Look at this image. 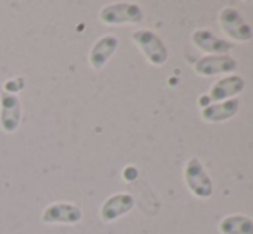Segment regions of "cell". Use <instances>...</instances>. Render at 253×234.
<instances>
[{
    "instance_id": "52a82bcc",
    "label": "cell",
    "mask_w": 253,
    "mask_h": 234,
    "mask_svg": "<svg viewBox=\"0 0 253 234\" xmlns=\"http://www.w3.org/2000/svg\"><path fill=\"white\" fill-rule=\"evenodd\" d=\"M83 219V212L76 203L57 201L42 212V222L45 224H78Z\"/></svg>"
},
{
    "instance_id": "3957f363",
    "label": "cell",
    "mask_w": 253,
    "mask_h": 234,
    "mask_svg": "<svg viewBox=\"0 0 253 234\" xmlns=\"http://www.w3.org/2000/svg\"><path fill=\"white\" fill-rule=\"evenodd\" d=\"M133 41L141 50V54L153 66H164L167 60V48L164 41L152 30H136L133 33Z\"/></svg>"
},
{
    "instance_id": "277c9868",
    "label": "cell",
    "mask_w": 253,
    "mask_h": 234,
    "mask_svg": "<svg viewBox=\"0 0 253 234\" xmlns=\"http://www.w3.org/2000/svg\"><path fill=\"white\" fill-rule=\"evenodd\" d=\"M219 23L222 26L224 33L234 41L240 43H247L253 38V31L250 24L247 23V19L243 17V14L234 7H226L220 10L219 14Z\"/></svg>"
},
{
    "instance_id": "4fadbf2b",
    "label": "cell",
    "mask_w": 253,
    "mask_h": 234,
    "mask_svg": "<svg viewBox=\"0 0 253 234\" xmlns=\"http://www.w3.org/2000/svg\"><path fill=\"white\" fill-rule=\"evenodd\" d=\"M219 231L222 234H253V219L241 214L227 215L220 221Z\"/></svg>"
},
{
    "instance_id": "30bf717a",
    "label": "cell",
    "mask_w": 253,
    "mask_h": 234,
    "mask_svg": "<svg viewBox=\"0 0 253 234\" xmlns=\"http://www.w3.org/2000/svg\"><path fill=\"white\" fill-rule=\"evenodd\" d=\"M134 208V198L129 193H116L109 196L100 207V219L103 222H114Z\"/></svg>"
},
{
    "instance_id": "8992f818",
    "label": "cell",
    "mask_w": 253,
    "mask_h": 234,
    "mask_svg": "<svg viewBox=\"0 0 253 234\" xmlns=\"http://www.w3.org/2000/svg\"><path fill=\"white\" fill-rule=\"evenodd\" d=\"M23 109L21 100L14 93H2L0 97V127L3 133L12 134L19 129Z\"/></svg>"
},
{
    "instance_id": "6da1fadb",
    "label": "cell",
    "mask_w": 253,
    "mask_h": 234,
    "mask_svg": "<svg viewBox=\"0 0 253 234\" xmlns=\"http://www.w3.org/2000/svg\"><path fill=\"white\" fill-rule=\"evenodd\" d=\"M98 17L103 24H138L143 21V10L140 5L131 2H116L102 7Z\"/></svg>"
},
{
    "instance_id": "5bb4252c",
    "label": "cell",
    "mask_w": 253,
    "mask_h": 234,
    "mask_svg": "<svg viewBox=\"0 0 253 234\" xmlns=\"http://www.w3.org/2000/svg\"><path fill=\"white\" fill-rule=\"evenodd\" d=\"M124 179L126 181H134L138 177V171L134 167H127V169H124Z\"/></svg>"
},
{
    "instance_id": "9c48e42d",
    "label": "cell",
    "mask_w": 253,
    "mask_h": 234,
    "mask_svg": "<svg viewBox=\"0 0 253 234\" xmlns=\"http://www.w3.org/2000/svg\"><path fill=\"white\" fill-rule=\"evenodd\" d=\"M238 69V62L229 55H207L197 60L195 73L200 76H219V74H229Z\"/></svg>"
},
{
    "instance_id": "7c38bea8",
    "label": "cell",
    "mask_w": 253,
    "mask_h": 234,
    "mask_svg": "<svg viewBox=\"0 0 253 234\" xmlns=\"http://www.w3.org/2000/svg\"><path fill=\"white\" fill-rule=\"evenodd\" d=\"M238 109H240V102L236 98L209 104L202 109V119L207 122H226L231 117L236 116Z\"/></svg>"
},
{
    "instance_id": "8fae6325",
    "label": "cell",
    "mask_w": 253,
    "mask_h": 234,
    "mask_svg": "<svg viewBox=\"0 0 253 234\" xmlns=\"http://www.w3.org/2000/svg\"><path fill=\"white\" fill-rule=\"evenodd\" d=\"M117 47H119V40L114 35H103L100 40H97L93 43L88 55V62L95 71H100L105 67V64L109 62L110 57L116 54Z\"/></svg>"
},
{
    "instance_id": "5b68a950",
    "label": "cell",
    "mask_w": 253,
    "mask_h": 234,
    "mask_svg": "<svg viewBox=\"0 0 253 234\" xmlns=\"http://www.w3.org/2000/svg\"><path fill=\"white\" fill-rule=\"evenodd\" d=\"M245 90V79L238 74H231L227 78H222L220 81H217L210 91L207 93V97L200 98V105L203 104V107L209 104H217V102H224V100H231L236 95H240Z\"/></svg>"
},
{
    "instance_id": "ba28073f",
    "label": "cell",
    "mask_w": 253,
    "mask_h": 234,
    "mask_svg": "<svg viewBox=\"0 0 253 234\" xmlns=\"http://www.w3.org/2000/svg\"><path fill=\"white\" fill-rule=\"evenodd\" d=\"M191 41L197 48L207 52L210 55H227V52H231L234 48V45L229 40L213 35L209 30H197L191 35Z\"/></svg>"
},
{
    "instance_id": "7a4b0ae2",
    "label": "cell",
    "mask_w": 253,
    "mask_h": 234,
    "mask_svg": "<svg viewBox=\"0 0 253 234\" xmlns=\"http://www.w3.org/2000/svg\"><path fill=\"white\" fill-rule=\"evenodd\" d=\"M184 181L191 193L200 200H207L213 193V183L198 158H190L184 167Z\"/></svg>"
}]
</instances>
